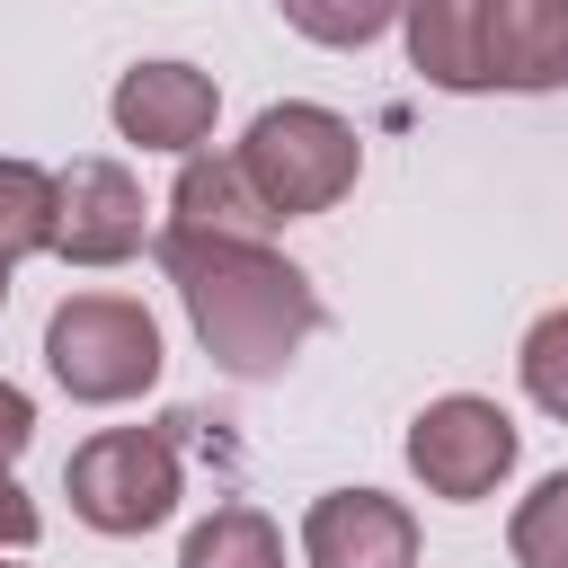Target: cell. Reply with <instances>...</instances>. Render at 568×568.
I'll use <instances>...</instances> for the list:
<instances>
[{
    "label": "cell",
    "instance_id": "obj_18",
    "mask_svg": "<svg viewBox=\"0 0 568 568\" xmlns=\"http://www.w3.org/2000/svg\"><path fill=\"white\" fill-rule=\"evenodd\" d=\"M27 541H36V497L0 470V550H27Z\"/></svg>",
    "mask_w": 568,
    "mask_h": 568
},
{
    "label": "cell",
    "instance_id": "obj_11",
    "mask_svg": "<svg viewBox=\"0 0 568 568\" xmlns=\"http://www.w3.org/2000/svg\"><path fill=\"white\" fill-rule=\"evenodd\" d=\"M169 231H222V240H266V231H275V213L257 204V186L240 178V160L186 151V169H178V195H169Z\"/></svg>",
    "mask_w": 568,
    "mask_h": 568
},
{
    "label": "cell",
    "instance_id": "obj_1",
    "mask_svg": "<svg viewBox=\"0 0 568 568\" xmlns=\"http://www.w3.org/2000/svg\"><path fill=\"white\" fill-rule=\"evenodd\" d=\"M160 266L204 337V355L231 382H266L302 355V337L320 328V293L293 257H275L266 240H222V231H160Z\"/></svg>",
    "mask_w": 568,
    "mask_h": 568
},
{
    "label": "cell",
    "instance_id": "obj_12",
    "mask_svg": "<svg viewBox=\"0 0 568 568\" xmlns=\"http://www.w3.org/2000/svg\"><path fill=\"white\" fill-rule=\"evenodd\" d=\"M53 222H62V186L36 169V160H0V257H36L53 248Z\"/></svg>",
    "mask_w": 568,
    "mask_h": 568
},
{
    "label": "cell",
    "instance_id": "obj_9",
    "mask_svg": "<svg viewBox=\"0 0 568 568\" xmlns=\"http://www.w3.org/2000/svg\"><path fill=\"white\" fill-rule=\"evenodd\" d=\"M488 89H568V0H488Z\"/></svg>",
    "mask_w": 568,
    "mask_h": 568
},
{
    "label": "cell",
    "instance_id": "obj_2",
    "mask_svg": "<svg viewBox=\"0 0 568 568\" xmlns=\"http://www.w3.org/2000/svg\"><path fill=\"white\" fill-rule=\"evenodd\" d=\"M231 160H240V178L257 186V204H266L275 222H293V213H328V204L355 186V169H364L355 124L328 115V106H302V98L266 106Z\"/></svg>",
    "mask_w": 568,
    "mask_h": 568
},
{
    "label": "cell",
    "instance_id": "obj_5",
    "mask_svg": "<svg viewBox=\"0 0 568 568\" xmlns=\"http://www.w3.org/2000/svg\"><path fill=\"white\" fill-rule=\"evenodd\" d=\"M408 470H417L435 497L470 506V497H488V488L515 470V417H506L497 399H470V390L426 399L417 426H408Z\"/></svg>",
    "mask_w": 568,
    "mask_h": 568
},
{
    "label": "cell",
    "instance_id": "obj_3",
    "mask_svg": "<svg viewBox=\"0 0 568 568\" xmlns=\"http://www.w3.org/2000/svg\"><path fill=\"white\" fill-rule=\"evenodd\" d=\"M44 364H53V382H62L71 399L115 408V399H133V390L160 382V328H151V311L124 302V293H71V302L44 320Z\"/></svg>",
    "mask_w": 568,
    "mask_h": 568
},
{
    "label": "cell",
    "instance_id": "obj_14",
    "mask_svg": "<svg viewBox=\"0 0 568 568\" xmlns=\"http://www.w3.org/2000/svg\"><path fill=\"white\" fill-rule=\"evenodd\" d=\"M515 559L524 568H568V470H550L524 506H515Z\"/></svg>",
    "mask_w": 568,
    "mask_h": 568
},
{
    "label": "cell",
    "instance_id": "obj_19",
    "mask_svg": "<svg viewBox=\"0 0 568 568\" xmlns=\"http://www.w3.org/2000/svg\"><path fill=\"white\" fill-rule=\"evenodd\" d=\"M0 302H9V257H0Z\"/></svg>",
    "mask_w": 568,
    "mask_h": 568
},
{
    "label": "cell",
    "instance_id": "obj_16",
    "mask_svg": "<svg viewBox=\"0 0 568 568\" xmlns=\"http://www.w3.org/2000/svg\"><path fill=\"white\" fill-rule=\"evenodd\" d=\"M524 390L550 408V417H568V311H541L532 328H524Z\"/></svg>",
    "mask_w": 568,
    "mask_h": 568
},
{
    "label": "cell",
    "instance_id": "obj_7",
    "mask_svg": "<svg viewBox=\"0 0 568 568\" xmlns=\"http://www.w3.org/2000/svg\"><path fill=\"white\" fill-rule=\"evenodd\" d=\"M302 559L311 568H408L417 559V515L382 488H328L302 515Z\"/></svg>",
    "mask_w": 568,
    "mask_h": 568
},
{
    "label": "cell",
    "instance_id": "obj_8",
    "mask_svg": "<svg viewBox=\"0 0 568 568\" xmlns=\"http://www.w3.org/2000/svg\"><path fill=\"white\" fill-rule=\"evenodd\" d=\"M213 115H222V89L195 62H133L115 80V133L142 151H204Z\"/></svg>",
    "mask_w": 568,
    "mask_h": 568
},
{
    "label": "cell",
    "instance_id": "obj_15",
    "mask_svg": "<svg viewBox=\"0 0 568 568\" xmlns=\"http://www.w3.org/2000/svg\"><path fill=\"white\" fill-rule=\"evenodd\" d=\"M275 9H284L311 44H337V53H346V44H373V36L399 18V0H275Z\"/></svg>",
    "mask_w": 568,
    "mask_h": 568
},
{
    "label": "cell",
    "instance_id": "obj_4",
    "mask_svg": "<svg viewBox=\"0 0 568 568\" xmlns=\"http://www.w3.org/2000/svg\"><path fill=\"white\" fill-rule=\"evenodd\" d=\"M62 488L89 532H151L178 515V453L151 426H106L62 462Z\"/></svg>",
    "mask_w": 568,
    "mask_h": 568
},
{
    "label": "cell",
    "instance_id": "obj_6",
    "mask_svg": "<svg viewBox=\"0 0 568 568\" xmlns=\"http://www.w3.org/2000/svg\"><path fill=\"white\" fill-rule=\"evenodd\" d=\"M53 186H62L53 248H62L71 266H124V257L142 248V186H133V169H115V160H71Z\"/></svg>",
    "mask_w": 568,
    "mask_h": 568
},
{
    "label": "cell",
    "instance_id": "obj_13",
    "mask_svg": "<svg viewBox=\"0 0 568 568\" xmlns=\"http://www.w3.org/2000/svg\"><path fill=\"white\" fill-rule=\"evenodd\" d=\"M178 568H284V541H275V524H266L257 506H213V515L186 532Z\"/></svg>",
    "mask_w": 568,
    "mask_h": 568
},
{
    "label": "cell",
    "instance_id": "obj_17",
    "mask_svg": "<svg viewBox=\"0 0 568 568\" xmlns=\"http://www.w3.org/2000/svg\"><path fill=\"white\" fill-rule=\"evenodd\" d=\"M27 435H36V408H27V390H18V382H0V470L27 453Z\"/></svg>",
    "mask_w": 568,
    "mask_h": 568
},
{
    "label": "cell",
    "instance_id": "obj_10",
    "mask_svg": "<svg viewBox=\"0 0 568 568\" xmlns=\"http://www.w3.org/2000/svg\"><path fill=\"white\" fill-rule=\"evenodd\" d=\"M399 18H408V62L435 89L453 98L488 89V0H399Z\"/></svg>",
    "mask_w": 568,
    "mask_h": 568
}]
</instances>
